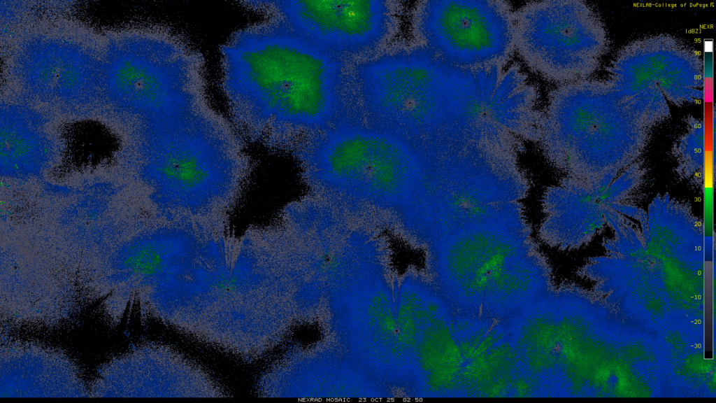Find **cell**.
<instances>
[{"label": "cell", "instance_id": "cell-6", "mask_svg": "<svg viewBox=\"0 0 716 403\" xmlns=\"http://www.w3.org/2000/svg\"><path fill=\"white\" fill-rule=\"evenodd\" d=\"M246 3L250 9L264 13L312 44L346 60L378 50L394 24L390 3L382 0Z\"/></svg>", "mask_w": 716, "mask_h": 403}, {"label": "cell", "instance_id": "cell-3", "mask_svg": "<svg viewBox=\"0 0 716 403\" xmlns=\"http://www.w3.org/2000/svg\"><path fill=\"white\" fill-rule=\"evenodd\" d=\"M103 108L145 124L208 104L202 57L174 32L146 28L101 50Z\"/></svg>", "mask_w": 716, "mask_h": 403}, {"label": "cell", "instance_id": "cell-1", "mask_svg": "<svg viewBox=\"0 0 716 403\" xmlns=\"http://www.w3.org/2000/svg\"><path fill=\"white\" fill-rule=\"evenodd\" d=\"M347 60L268 17L234 34L221 50V85L231 118L268 139L352 119Z\"/></svg>", "mask_w": 716, "mask_h": 403}, {"label": "cell", "instance_id": "cell-5", "mask_svg": "<svg viewBox=\"0 0 716 403\" xmlns=\"http://www.w3.org/2000/svg\"><path fill=\"white\" fill-rule=\"evenodd\" d=\"M420 44L454 65L509 64L515 48V10L502 0H427L414 17Z\"/></svg>", "mask_w": 716, "mask_h": 403}, {"label": "cell", "instance_id": "cell-4", "mask_svg": "<svg viewBox=\"0 0 716 403\" xmlns=\"http://www.w3.org/2000/svg\"><path fill=\"white\" fill-rule=\"evenodd\" d=\"M89 45L50 33L20 41L10 55V73L22 100L66 115L102 108L101 53Z\"/></svg>", "mask_w": 716, "mask_h": 403}, {"label": "cell", "instance_id": "cell-7", "mask_svg": "<svg viewBox=\"0 0 716 403\" xmlns=\"http://www.w3.org/2000/svg\"><path fill=\"white\" fill-rule=\"evenodd\" d=\"M574 6L564 1H529L515 10V48L533 72L550 80L570 78L578 59Z\"/></svg>", "mask_w": 716, "mask_h": 403}, {"label": "cell", "instance_id": "cell-2", "mask_svg": "<svg viewBox=\"0 0 716 403\" xmlns=\"http://www.w3.org/2000/svg\"><path fill=\"white\" fill-rule=\"evenodd\" d=\"M440 293L463 309L510 316L547 295L550 275L523 216L478 214L441 234Z\"/></svg>", "mask_w": 716, "mask_h": 403}]
</instances>
